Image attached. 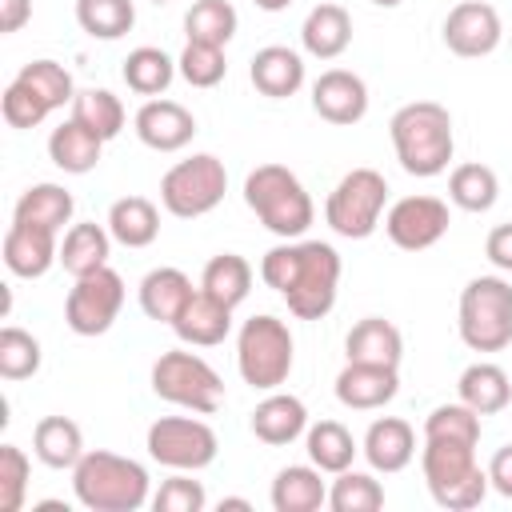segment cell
<instances>
[{
	"mask_svg": "<svg viewBox=\"0 0 512 512\" xmlns=\"http://www.w3.org/2000/svg\"><path fill=\"white\" fill-rule=\"evenodd\" d=\"M108 232L124 248H148L160 236V208L148 196H120L108 208Z\"/></svg>",
	"mask_w": 512,
	"mask_h": 512,
	"instance_id": "obj_32",
	"label": "cell"
},
{
	"mask_svg": "<svg viewBox=\"0 0 512 512\" xmlns=\"http://www.w3.org/2000/svg\"><path fill=\"white\" fill-rule=\"evenodd\" d=\"M360 452L372 464V472H384V476L388 472H404L412 464V456H416V432L400 416H380V420L368 424Z\"/></svg>",
	"mask_w": 512,
	"mask_h": 512,
	"instance_id": "obj_20",
	"label": "cell"
},
{
	"mask_svg": "<svg viewBox=\"0 0 512 512\" xmlns=\"http://www.w3.org/2000/svg\"><path fill=\"white\" fill-rule=\"evenodd\" d=\"M200 292H208L212 300H220L228 308L244 304L248 292H252V264L244 256H236V252L212 256L204 264V272H200Z\"/></svg>",
	"mask_w": 512,
	"mask_h": 512,
	"instance_id": "obj_35",
	"label": "cell"
},
{
	"mask_svg": "<svg viewBox=\"0 0 512 512\" xmlns=\"http://www.w3.org/2000/svg\"><path fill=\"white\" fill-rule=\"evenodd\" d=\"M176 68H180V76H184L192 88H216V84L228 76L224 48H216V44H196V40L184 44V52L176 56Z\"/></svg>",
	"mask_w": 512,
	"mask_h": 512,
	"instance_id": "obj_44",
	"label": "cell"
},
{
	"mask_svg": "<svg viewBox=\"0 0 512 512\" xmlns=\"http://www.w3.org/2000/svg\"><path fill=\"white\" fill-rule=\"evenodd\" d=\"M388 212V180L376 168H352L324 200V220L344 240H368Z\"/></svg>",
	"mask_w": 512,
	"mask_h": 512,
	"instance_id": "obj_8",
	"label": "cell"
},
{
	"mask_svg": "<svg viewBox=\"0 0 512 512\" xmlns=\"http://www.w3.org/2000/svg\"><path fill=\"white\" fill-rule=\"evenodd\" d=\"M228 192V168L212 152H196L188 160H176L160 176V204L176 220H196L208 216Z\"/></svg>",
	"mask_w": 512,
	"mask_h": 512,
	"instance_id": "obj_10",
	"label": "cell"
},
{
	"mask_svg": "<svg viewBox=\"0 0 512 512\" xmlns=\"http://www.w3.org/2000/svg\"><path fill=\"white\" fill-rule=\"evenodd\" d=\"M148 456L172 472H200L216 460L220 440L208 420L196 416H160L148 424Z\"/></svg>",
	"mask_w": 512,
	"mask_h": 512,
	"instance_id": "obj_11",
	"label": "cell"
},
{
	"mask_svg": "<svg viewBox=\"0 0 512 512\" xmlns=\"http://www.w3.org/2000/svg\"><path fill=\"white\" fill-rule=\"evenodd\" d=\"M496 196H500V180H496V172L488 164L468 160V164H456L448 172V200L456 208H464V212H488L496 204Z\"/></svg>",
	"mask_w": 512,
	"mask_h": 512,
	"instance_id": "obj_37",
	"label": "cell"
},
{
	"mask_svg": "<svg viewBox=\"0 0 512 512\" xmlns=\"http://www.w3.org/2000/svg\"><path fill=\"white\" fill-rule=\"evenodd\" d=\"M324 472L308 464H288L272 480V508L276 512H320L328 504V484L320 480Z\"/></svg>",
	"mask_w": 512,
	"mask_h": 512,
	"instance_id": "obj_26",
	"label": "cell"
},
{
	"mask_svg": "<svg viewBox=\"0 0 512 512\" xmlns=\"http://www.w3.org/2000/svg\"><path fill=\"white\" fill-rule=\"evenodd\" d=\"M32 20V0H0V32L12 36Z\"/></svg>",
	"mask_w": 512,
	"mask_h": 512,
	"instance_id": "obj_50",
	"label": "cell"
},
{
	"mask_svg": "<svg viewBox=\"0 0 512 512\" xmlns=\"http://www.w3.org/2000/svg\"><path fill=\"white\" fill-rule=\"evenodd\" d=\"M400 392V372L392 364H360L348 360L336 376V400L352 412H372L384 408L388 400H396Z\"/></svg>",
	"mask_w": 512,
	"mask_h": 512,
	"instance_id": "obj_17",
	"label": "cell"
},
{
	"mask_svg": "<svg viewBox=\"0 0 512 512\" xmlns=\"http://www.w3.org/2000/svg\"><path fill=\"white\" fill-rule=\"evenodd\" d=\"M484 256L492 260V268L512 272V224H496L484 240Z\"/></svg>",
	"mask_w": 512,
	"mask_h": 512,
	"instance_id": "obj_48",
	"label": "cell"
},
{
	"mask_svg": "<svg viewBox=\"0 0 512 512\" xmlns=\"http://www.w3.org/2000/svg\"><path fill=\"white\" fill-rule=\"evenodd\" d=\"M488 484L504 500H512V444H504V448L492 452V460H488Z\"/></svg>",
	"mask_w": 512,
	"mask_h": 512,
	"instance_id": "obj_49",
	"label": "cell"
},
{
	"mask_svg": "<svg viewBox=\"0 0 512 512\" xmlns=\"http://www.w3.org/2000/svg\"><path fill=\"white\" fill-rule=\"evenodd\" d=\"M124 308V280L116 268H96L88 276H76V284L64 296V324L76 336H104Z\"/></svg>",
	"mask_w": 512,
	"mask_h": 512,
	"instance_id": "obj_12",
	"label": "cell"
},
{
	"mask_svg": "<svg viewBox=\"0 0 512 512\" xmlns=\"http://www.w3.org/2000/svg\"><path fill=\"white\" fill-rule=\"evenodd\" d=\"M176 60L164 52V48H152V44H144V48H132L128 56H124V68H120V76H124V84L136 92V96H160V92H168V84L176 80Z\"/></svg>",
	"mask_w": 512,
	"mask_h": 512,
	"instance_id": "obj_34",
	"label": "cell"
},
{
	"mask_svg": "<svg viewBox=\"0 0 512 512\" xmlns=\"http://www.w3.org/2000/svg\"><path fill=\"white\" fill-rule=\"evenodd\" d=\"M296 364V340L284 320L276 316H252L236 332V368L240 380L256 392H276Z\"/></svg>",
	"mask_w": 512,
	"mask_h": 512,
	"instance_id": "obj_6",
	"label": "cell"
},
{
	"mask_svg": "<svg viewBox=\"0 0 512 512\" xmlns=\"http://www.w3.org/2000/svg\"><path fill=\"white\" fill-rule=\"evenodd\" d=\"M32 452L48 468H76L88 448H84V432H80L76 420H68V416H44L32 428Z\"/></svg>",
	"mask_w": 512,
	"mask_h": 512,
	"instance_id": "obj_31",
	"label": "cell"
},
{
	"mask_svg": "<svg viewBox=\"0 0 512 512\" xmlns=\"http://www.w3.org/2000/svg\"><path fill=\"white\" fill-rule=\"evenodd\" d=\"M68 108H72V120H76V124H84L88 132H96L104 144H108V140H116V136L124 132V120H128V112H124L120 96H116V92H108V88H80V92H76V100H72Z\"/></svg>",
	"mask_w": 512,
	"mask_h": 512,
	"instance_id": "obj_36",
	"label": "cell"
},
{
	"mask_svg": "<svg viewBox=\"0 0 512 512\" xmlns=\"http://www.w3.org/2000/svg\"><path fill=\"white\" fill-rule=\"evenodd\" d=\"M108 252H112V232H108V224H96V220L72 224L64 232V240H60V264H64V272L72 280L104 268Z\"/></svg>",
	"mask_w": 512,
	"mask_h": 512,
	"instance_id": "obj_30",
	"label": "cell"
},
{
	"mask_svg": "<svg viewBox=\"0 0 512 512\" xmlns=\"http://www.w3.org/2000/svg\"><path fill=\"white\" fill-rule=\"evenodd\" d=\"M312 112L336 128L360 124L368 112V84L348 68H328L312 84Z\"/></svg>",
	"mask_w": 512,
	"mask_h": 512,
	"instance_id": "obj_16",
	"label": "cell"
},
{
	"mask_svg": "<svg viewBox=\"0 0 512 512\" xmlns=\"http://www.w3.org/2000/svg\"><path fill=\"white\" fill-rule=\"evenodd\" d=\"M76 24L92 40H120L136 24V0H76Z\"/></svg>",
	"mask_w": 512,
	"mask_h": 512,
	"instance_id": "obj_39",
	"label": "cell"
},
{
	"mask_svg": "<svg viewBox=\"0 0 512 512\" xmlns=\"http://www.w3.org/2000/svg\"><path fill=\"white\" fill-rule=\"evenodd\" d=\"M228 508H236V512H248L252 504H248L244 496H224V500H220V512H228Z\"/></svg>",
	"mask_w": 512,
	"mask_h": 512,
	"instance_id": "obj_51",
	"label": "cell"
},
{
	"mask_svg": "<svg viewBox=\"0 0 512 512\" xmlns=\"http://www.w3.org/2000/svg\"><path fill=\"white\" fill-rule=\"evenodd\" d=\"M448 224H452L448 204L436 196H400L384 212V232L404 252H424V248L440 244Z\"/></svg>",
	"mask_w": 512,
	"mask_h": 512,
	"instance_id": "obj_13",
	"label": "cell"
},
{
	"mask_svg": "<svg viewBox=\"0 0 512 512\" xmlns=\"http://www.w3.org/2000/svg\"><path fill=\"white\" fill-rule=\"evenodd\" d=\"M248 80L260 96L268 100H288L304 88V56L288 44H268L252 56L248 64Z\"/></svg>",
	"mask_w": 512,
	"mask_h": 512,
	"instance_id": "obj_19",
	"label": "cell"
},
{
	"mask_svg": "<svg viewBox=\"0 0 512 512\" xmlns=\"http://www.w3.org/2000/svg\"><path fill=\"white\" fill-rule=\"evenodd\" d=\"M132 128H136L144 148H152V152H180L196 136V116L184 104H176V100L152 96V100H144L136 108Z\"/></svg>",
	"mask_w": 512,
	"mask_h": 512,
	"instance_id": "obj_15",
	"label": "cell"
},
{
	"mask_svg": "<svg viewBox=\"0 0 512 512\" xmlns=\"http://www.w3.org/2000/svg\"><path fill=\"white\" fill-rule=\"evenodd\" d=\"M152 4H168V0H152Z\"/></svg>",
	"mask_w": 512,
	"mask_h": 512,
	"instance_id": "obj_54",
	"label": "cell"
},
{
	"mask_svg": "<svg viewBox=\"0 0 512 512\" xmlns=\"http://www.w3.org/2000/svg\"><path fill=\"white\" fill-rule=\"evenodd\" d=\"M460 340L472 352H500L512 344V284L504 276H472L456 308Z\"/></svg>",
	"mask_w": 512,
	"mask_h": 512,
	"instance_id": "obj_7",
	"label": "cell"
},
{
	"mask_svg": "<svg viewBox=\"0 0 512 512\" xmlns=\"http://www.w3.org/2000/svg\"><path fill=\"white\" fill-rule=\"evenodd\" d=\"M100 152H104V140L96 132H88L84 124H76L72 116L60 128H52V136H48V160L68 176L92 172L100 164Z\"/></svg>",
	"mask_w": 512,
	"mask_h": 512,
	"instance_id": "obj_29",
	"label": "cell"
},
{
	"mask_svg": "<svg viewBox=\"0 0 512 512\" xmlns=\"http://www.w3.org/2000/svg\"><path fill=\"white\" fill-rule=\"evenodd\" d=\"M424 440H460V444H480V412H472L464 400L456 404H436L424 420Z\"/></svg>",
	"mask_w": 512,
	"mask_h": 512,
	"instance_id": "obj_43",
	"label": "cell"
},
{
	"mask_svg": "<svg viewBox=\"0 0 512 512\" xmlns=\"http://www.w3.org/2000/svg\"><path fill=\"white\" fill-rule=\"evenodd\" d=\"M244 204L280 240H300L316 220V204L308 188L284 164H256L244 176Z\"/></svg>",
	"mask_w": 512,
	"mask_h": 512,
	"instance_id": "obj_4",
	"label": "cell"
},
{
	"mask_svg": "<svg viewBox=\"0 0 512 512\" xmlns=\"http://www.w3.org/2000/svg\"><path fill=\"white\" fill-rule=\"evenodd\" d=\"M420 472H424L432 500L452 512L480 508V500L492 488L488 468L476 464V444H460V440H424Z\"/></svg>",
	"mask_w": 512,
	"mask_h": 512,
	"instance_id": "obj_5",
	"label": "cell"
},
{
	"mask_svg": "<svg viewBox=\"0 0 512 512\" xmlns=\"http://www.w3.org/2000/svg\"><path fill=\"white\" fill-rule=\"evenodd\" d=\"M304 448H308V460H312L320 472H328V476L352 468V460H356V452H360V444L352 440V432H348L340 420H316V424H308Z\"/></svg>",
	"mask_w": 512,
	"mask_h": 512,
	"instance_id": "obj_33",
	"label": "cell"
},
{
	"mask_svg": "<svg viewBox=\"0 0 512 512\" xmlns=\"http://www.w3.org/2000/svg\"><path fill=\"white\" fill-rule=\"evenodd\" d=\"M376 8H396V4H404V0H372Z\"/></svg>",
	"mask_w": 512,
	"mask_h": 512,
	"instance_id": "obj_53",
	"label": "cell"
},
{
	"mask_svg": "<svg viewBox=\"0 0 512 512\" xmlns=\"http://www.w3.org/2000/svg\"><path fill=\"white\" fill-rule=\"evenodd\" d=\"M456 392H460V400L472 412L492 416V412H504L508 408V400H512V376L500 364H492V360H476V364H468L460 372Z\"/></svg>",
	"mask_w": 512,
	"mask_h": 512,
	"instance_id": "obj_27",
	"label": "cell"
},
{
	"mask_svg": "<svg viewBox=\"0 0 512 512\" xmlns=\"http://www.w3.org/2000/svg\"><path fill=\"white\" fill-rule=\"evenodd\" d=\"M300 44H304V52L316 56V60H336V56H344L348 44H352V16H348V8H344V4H332V0L316 4V8L304 16V24H300Z\"/></svg>",
	"mask_w": 512,
	"mask_h": 512,
	"instance_id": "obj_22",
	"label": "cell"
},
{
	"mask_svg": "<svg viewBox=\"0 0 512 512\" xmlns=\"http://www.w3.org/2000/svg\"><path fill=\"white\" fill-rule=\"evenodd\" d=\"M388 136H392V148H396V160L408 176H440L448 172V160H452V112L436 100H412V104H400L388 120Z\"/></svg>",
	"mask_w": 512,
	"mask_h": 512,
	"instance_id": "obj_2",
	"label": "cell"
},
{
	"mask_svg": "<svg viewBox=\"0 0 512 512\" xmlns=\"http://www.w3.org/2000/svg\"><path fill=\"white\" fill-rule=\"evenodd\" d=\"M16 80H24L40 100H48V108L56 112V108H64V104H72L76 100V84H72V72L64 68V64H56V60H32V64H24L20 72H16Z\"/></svg>",
	"mask_w": 512,
	"mask_h": 512,
	"instance_id": "obj_42",
	"label": "cell"
},
{
	"mask_svg": "<svg viewBox=\"0 0 512 512\" xmlns=\"http://www.w3.org/2000/svg\"><path fill=\"white\" fill-rule=\"evenodd\" d=\"M204 504H208L204 484L192 480V476H184V472L168 476V480L160 484V492L152 496V508H156V512H200Z\"/></svg>",
	"mask_w": 512,
	"mask_h": 512,
	"instance_id": "obj_47",
	"label": "cell"
},
{
	"mask_svg": "<svg viewBox=\"0 0 512 512\" xmlns=\"http://www.w3.org/2000/svg\"><path fill=\"white\" fill-rule=\"evenodd\" d=\"M328 508L332 512H376V508H384V488L372 472L344 468V472H336V480L328 488Z\"/></svg>",
	"mask_w": 512,
	"mask_h": 512,
	"instance_id": "obj_40",
	"label": "cell"
},
{
	"mask_svg": "<svg viewBox=\"0 0 512 512\" xmlns=\"http://www.w3.org/2000/svg\"><path fill=\"white\" fill-rule=\"evenodd\" d=\"M28 476H32V464H28L24 448L0 444V512H20L24 508Z\"/></svg>",
	"mask_w": 512,
	"mask_h": 512,
	"instance_id": "obj_45",
	"label": "cell"
},
{
	"mask_svg": "<svg viewBox=\"0 0 512 512\" xmlns=\"http://www.w3.org/2000/svg\"><path fill=\"white\" fill-rule=\"evenodd\" d=\"M152 392L176 408L212 416L224 404V380L220 372L200 356V352H184V348H168L156 356L152 364Z\"/></svg>",
	"mask_w": 512,
	"mask_h": 512,
	"instance_id": "obj_9",
	"label": "cell"
},
{
	"mask_svg": "<svg viewBox=\"0 0 512 512\" xmlns=\"http://www.w3.org/2000/svg\"><path fill=\"white\" fill-rule=\"evenodd\" d=\"M252 4H256L260 12H284V8L292 4V0H252Z\"/></svg>",
	"mask_w": 512,
	"mask_h": 512,
	"instance_id": "obj_52",
	"label": "cell"
},
{
	"mask_svg": "<svg viewBox=\"0 0 512 512\" xmlns=\"http://www.w3.org/2000/svg\"><path fill=\"white\" fill-rule=\"evenodd\" d=\"M252 436L280 448V444H292L308 432V408L300 396L292 392H268L256 408H252Z\"/></svg>",
	"mask_w": 512,
	"mask_h": 512,
	"instance_id": "obj_21",
	"label": "cell"
},
{
	"mask_svg": "<svg viewBox=\"0 0 512 512\" xmlns=\"http://www.w3.org/2000/svg\"><path fill=\"white\" fill-rule=\"evenodd\" d=\"M440 32H444L448 52H456L464 60H480V56H488V52L500 48L504 24H500V12L488 0H460L444 16V28Z\"/></svg>",
	"mask_w": 512,
	"mask_h": 512,
	"instance_id": "obj_14",
	"label": "cell"
},
{
	"mask_svg": "<svg viewBox=\"0 0 512 512\" xmlns=\"http://www.w3.org/2000/svg\"><path fill=\"white\" fill-rule=\"evenodd\" d=\"M344 356L360 360V364H392L400 368L404 356V336L392 320L384 316H364L352 324V332L344 336Z\"/></svg>",
	"mask_w": 512,
	"mask_h": 512,
	"instance_id": "obj_25",
	"label": "cell"
},
{
	"mask_svg": "<svg viewBox=\"0 0 512 512\" xmlns=\"http://www.w3.org/2000/svg\"><path fill=\"white\" fill-rule=\"evenodd\" d=\"M172 332L192 344V348H212V344H224L228 332H232V308L212 300L208 292H192V300L184 304V312L172 320Z\"/></svg>",
	"mask_w": 512,
	"mask_h": 512,
	"instance_id": "obj_24",
	"label": "cell"
},
{
	"mask_svg": "<svg viewBox=\"0 0 512 512\" xmlns=\"http://www.w3.org/2000/svg\"><path fill=\"white\" fill-rule=\"evenodd\" d=\"M40 340L16 324H4L0 328V376L4 380H28L40 372Z\"/></svg>",
	"mask_w": 512,
	"mask_h": 512,
	"instance_id": "obj_41",
	"label": "cell"
},
{
	"mask_svg": "<svg viewBox=\"0 0 512 512\" xmlns=\"http://www.w3.org/2000/svg\"><path fill=\"white\" fill-rule=\"evenodd\" d=\"M260 280L284 296L296 320H320L336 304L340 252L328 240H284L260 256Z\"/></svg>",
	"mask_w": 512,
	"mask_h": 512,
	"instance_id": "obj_1",
	"label": "cell"
},
{
	"mask_svg": "<svg viewBox=\"0 0 512 512\" xmlns=\"http://www.w3.org/2000/svg\"><path fill=\"white\" fill-rule=\"evenodd\" d=\"M236 8L228 0H196L188 12H184V36L196 40V44H216L224 48L232 36H236Z\"/></svg>",
	"mask_w": 512,
	"mask_h": 512,
	"instance_id": "obj_38",
	"label": "cell"
},
{
	"mask_svg": "<svg viewBox=\"0 0 512 512\" xmlns=\"http://www.w3.org/2000/svg\"><path fill=\"white\" fill-rule=\"evenodd\" d=\"M192 280H188V272H180V268H172V264H160V268H152L144 280H140V288H136V296H140V312L148 316V320H156V324H172L180 312H184V304L192 300Z\"/></svg>",
	"mask_w": 512,
	"mask_h": 512,
	"instance_id": "obj_23",
	"label": "cell"
},
{
	"mask_svg": "<svg viewBox=\"0 0 512 512\" xmlns=\"http://www.w3.org/2000/svg\"><path fill=\"white\" fill-rule=\"evenodd\" d=\"M0 112H4V124H8V128H36V124H44V120L52 116L48 100H40L24 80H12V84L4 88Z\"/></svg>",
	"mask_w": 512,
	"mask_h": 512,
	"instance_id": "obj_46",
	"label": "cell"
},
{
	"mask_svg": "<svg viewBox=\"0 0 512 512\" xmlns=\"http://www.w3.org/2000/svg\"><path fill=\"white\" fill-rule=\"evenodd\" d=\"M72 212H76V200H72V192L64 188V184H52V180H44V184H32V188H24L20 192V200H16V208H12V220H24V224H36V228H48V232H64V224L72 220Z\"/></svg>",
	"mask_w": 512,
	"mask_h": 512,
	"instance_id": "obj_28",
	"label": "cell"
},
{
	"mask_svg": "<svg viewBox=\"0 0 512 512\" xmlns=\"http://www.w3.org/2000/svg\"><path fill=\"white\" fill-rule=\"evenodd\" d=\"M72 492L88 512H136L152 500V480L140 460L92 448L72 468Z\"/></svg>",
	"mask_w": 512,
	"mask_h": 512,
	"instance_id": "obj_3",
	"label": "cell"
},
{
	"mask_svg": "<svg viewBox=\"0 0 512 512\" xmlns=\"http://www.w3.org/2000/svg\"><path fill=\"white\" fill-rule=\"evenodd\" d=\"M56 260H60L56 232L36 228V224H24V220H12V224H8V232H4V268H8L12 276L36 280V276H44Z\"/></svg>",
	"mask_w": 512,
	"mask_h": 512,
	"instance_id": "obj_18",
	"label": "cell"
}]
</instances>
